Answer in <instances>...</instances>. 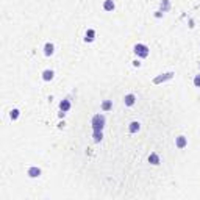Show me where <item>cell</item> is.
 Listing matches in <instances>:
<instances>
[{"mask_svg": "<svg viewBox=\"0 0 200 200\" xmlns=\"http://www.w3.org/2000/svg\"><path fill=\"white\" fill-rule=\"evenodd\" d=\"M175 145H177L178 148H185L188 145V138L185 136H177L175 138Z\"/></svg>", "mask_w": 200, "mask_h": 200, "instance_id": "obj_6", "label": "cell"}, {"mask_svg": "<svg viewBox=\"0 0 200 200\" xmlns=\"http://www.w3.org/2000/svg\"><path fill=\"white\" fill-rule=\"evenodd\" d=\"M169 8H170L169 0H163V2H161V11H163V13H166V11H169Z\"/></svg>", "mask_w": 200, "mask_h": 200, "instance_id": "obj_16", "label": "cell"}, {"mask_svg": "<svg viewBox=\"0 0 200 200\" xmlns=\"http://www.w3.org/2000/svg\"><path fill=\"white\" fill-rule=\"evenodd\" d=\"M53 77H55V72H53L52 69H45V70L42 72V80H44V81H52Z\"/></svg>", "mask_w": 200, "mask_h": 200, "instance_id": "obj_5", "label": "cell"}, {"mask_svg": "<svg viewBox=\"0 0 200 200\" xmlns=\"http://www.w3.org/2000/svg\"><path fill=\"white\" fill-rule=\"evenodd\" d=\"M92 125V131H102L105 127V116L103 114H95L91 120Z\"/></svg>", "mask_w": 200, "mask_h": 200, "instance_id": "obj_1", "label": "cell"}, {"mask_svg": "<svg viewBox=\"0 0 200 200\" xmlns=\"http://www.w3.org/2000/svg\"><path fill=\"white\" fill-rule=\"evenodd\" d=\"M60 110H61V111H64V113H67V111L70 110V100H69V98L63 100V102L60 103Z\"/></svg>", "mask_w": 200, "mask_h": 200, "instance_id": "obj_11", "label": "cell"}, {"mask_svg": "<svg viewBox=\"0 0 200 200\" xmlns=\"http://www.w3.org/2000/svg\"><path fill=\"white\" fill-rule=\"evenodd\" d=\"M194 86H195V88H200V73L194 77Z\"/></svg>", "mask_w": 200, "mask_h": 200, "instance_id": "obj_18", "label": "cell"}, {"mask_svg": "<svg viewBox=\"0 0 200 200\" xmlns=\"http://www.w3.org/2000/svg\"><path fill=\"white\" fill-rule=\"evenodd\" d=\"M128 130H130V133H138V131L141 130V123H139V122H136V120H133V122L130 123Z\"/></svg>", "mask_w": 200, "mask_h": 200, "instance_id": "obj_10", "label": "cell"}, {"mask_svg": "<svg viewBox=\"0 0 200 200\" xmlns=\"http://www.w3.org/2000/svg\"><path fill=\"white\" fill-rule=\"evenodd\" d=\"M19 116H20V111H19L17 108H14V110H11V111H10V117H11L13 120H17V119H19Z\"/></svg>", "mask_w": 200, "mask_h": 200, "instance_id": "obj_15", "label": "cell"}, {"mask_svg": "<svg viewBox=\"0 0 200 200\" xmlns=\"http://www.w3.org/2000/svg\"><path fill=\"white\" fill-rule=\"evenodd\" d=\"M133 66H135V67H139L141 63H139V61H133Z\"/></svg>", "mask_w": 200, "mask_h": 200, "instance_id": "obj_19", "label": "cell"}, {"mask_svg": "<svg viewBox=\"0 0 200 200\" xmlns=\"http://www.w3.org/2000/svg\"><path fill=\"white\" fill-rule=\"evenodd\" d=\"M113 108V100H105V102L102 103V110L103 111H110Z\"/></svg>", "mask_w": 200, "mask_h": 200, "instance_id": "obj_14", "label": "cell"}, {"mask_svg": "<svg viewBox=\"0 0 200 200\" xmlns=\"http://www.w3.org/2000/svg\"><path fill=\"white\" fill-rule=\"evenodd\" d=\"M114 2H113V0H105V3H103V10L105 11H113L114 10Z\"/></svg>", "mask_w": 200, "mask_h": 200, "instance_id": "obj_13", "label": "cell"}, {"mask_svg": "<svg viewBox=\"0 0 200 200\" xmlns=\"http://www.w3.org/2000/svg\"><path fill=\"white\" fill-rule=\"evenodd\" d=\"M95 39V31L92 30V28H89L88 31H86V35H85V41L86 42H92Z\"/></svg>", "mask_w": 200, "mask_h": 200, "instance_id": "obj_12", "label": "cell"}, {"mask_svg": "<svg viewBox=\"0 0 200 200\" xmlns=\"http://www.w3.org/2000/svg\"><path fill=\"white\" fill-rule=\"evenodd\" d=\"M173 77V72H169V73H163L161 77H156L155 80H153V83L155 85H158V83H161V81H166V80H170Z\"/></svg>", "mask_w": 200, "mask_h": 200, "instance_id": "obj_8", "label": "cell"}, {"mask_svg": "<svg viewBox=\"0 0 200 200\" xmlns=\"http://www.w3.org/2000/svg\"><path fill=\"white\" fill-rule=\"evenodd\" d=\"M55 53V45L52 44V42H47L45 45H44V55L45 56H52Z\"/></svg>", "mask_w": 200, "mask_h": 200, "instance_id": "obj_4", "label": "cell"}, {"mask_svg": "<svg viewBox=\"0 0 200 200\" xmlns=\"http://www.w3.org/2000/svg\"><path fill=\"white\" fill-rule=\"evenodd\" d=\"M161 13H163V11H156V14H155V17H161V16H163Z\"/></svg>", "mask_w": 200, "mask_h": 200, "instance_id": "obj_20", "label": "cell"}, {"mask_svg": "<svg viewBox=\"0 0 200 200\" xmlns=\"http://www.w3.org/2000/svg\"><path fill=\"white\" fill-rule=\"evenodd\" d=\"M27 175H28L30 178H36V177H39V175H41V169L36 167V166H33V167H30L27 170Z\"/></svg>", "mask_w": 200, "mask_h": 200, "instance_id": "obj_7", "label": "cell"}, {"mask_svg": "<svg viewBox=\"0 0 200 200\" xmlns=\"http://www.w3.org/2000/svg\"><path fill=\"white\" fill-rule=\"evenodd\" d=\"M148 163L150 164H153V166H158L160 164V156H158V153H150L148 155Z\"/></svg>", "mask_w": 200, "mask_h": 200, "instance_id": "obj_9", "label": "cell"}, {"mask_svg": "<svg viewBox=\"0 0 200 200\" xmlns=\"http://www.w3.org/2000/svg\"><path fill=\"white\" fill-rule=\"evenodd\" d=\"M103 138V133L102 131H94V142H100Z\"/></svg>", "mask_w": 200, "mask_h": 200, "instance_id": "obj_17", "label": "cell"}, {"mask_svg": "<svg viewBox=\"0 0 200 200\" xmlns=\"http://www.w3.org/2000/svg\"><path fill=\"white\" fill-rule=\"evenodd\" d=\"M123 103L127 105V106H133L136 103V95L135 94H127L123 97Z\"/></svg>", "mask_w": 200, "mask_h": 200, "instance_id": "obj_3", "label": "cell"}, {"mask_svg": "<svg viewBox=\"0 0 200 200\" xmlns=\"http://www.w3.org/2000/svg\"><path fill=\"white\" fill-rule=\"evenodd\" d=\"M133 50H135V53L139 56V58H147L148 56V47L145 45V44H136L135 47H133Z\"/></svg>", "mask_w": 200, "mask_h": 200, "instance_id": "obj_2", "label": "cell"}]
</instances>
